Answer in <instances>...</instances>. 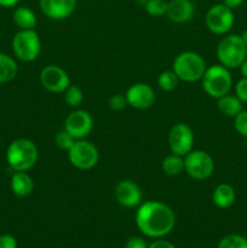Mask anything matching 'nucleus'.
<instances>
[{
    "instance_id": "1",
    "label": "nucleus",
    "mask_w": 247,
    "mask_h": 248,
    "mask_svg": "<svg viewBox=\"0 0 247 248\" xmlns=\"http://www.w3.org/2000/svg\"><path fill=\"white\" fill-rule=\"evenodd\" d=\"M136 224L145 236L161 239L173 230L176 216L166 203L160 201H145L138 206Z\"/></svg>"
},
{
    "instance_id": "2",
    "label": "nucleus",
    "mask_w": 247,
    "mask_h": 248,
    "mask_svg": "<svg viewBox=\"0 0 247 248\" xmlns=\"http://www.w3.org/2000/svg\"><path fill=\"white\" fill-rule=\"evenodd\" d=\"M38 147L27 138H17L7 147L6 161L15 172H27L38 162Z\"/></svg>"
},
{
    "instance_id": "3",
    "label": "nucleus",
    "mask_w": 247,
    "mask_h": 248,
    "mask_svg": "<svg viewBox=\"0 0 247 248\" xmlns=\"http://www.w3.org/2000/svg\"><path fill=\"white\" fill-rule=\"evenodd\" d=\"M206 62L199 53L194 51H184L179 53L173 61L172 70L176 73L179 80L184 82H196L202 79L205 74Z\"/></svg>"
},
{
    "instance_id": "4",
    "label": "nucleus",
    "mask_w": 247,
    "mask_h": 248,
    "mask_svg": "<svg viewBox=\"0 0 247 248\" xmlns=\"http://www.w3.org/2000/svg\"><path fill=\"white\" fill-rule=\"evenodd\" d=\"M217 58L222 65L228 69L240 68L247 58V46L241 35L230 34L224 36L217 46Z\"/></svg>"
},
{
    "instance_id": "5",
    "label": "nucleus",
    "mask_w": 247,
    "mask_h": 248,
    "mask_svg": "<svg viewBox=\"0 0 247 248\" xmlns=\"http://www.w3.org/2000/svg\"><path fill=\"white\" fill-rule=\"evenodd\" d=\"M201 84L208 96L218 99L229 93L232 86V78L228 68L222 64H215L206 69Z\"/></svg>"
},
{
    "instance_id": "6",
    "label": "nucleus",
    "mask_w": 247,
    "mask_h": 248,
    "mask_svg": "<svg viewBox=\"0 0 247 248\" xmlns=\"http://www.w3.org/2000/svg\"><path fill=\"white\" fill-rule=\"evenodd\" d=\"M12 51L17 60L22 62H33L39 57L41 41L35 29L19 31L12 39Z\"/></svg>"
},
{
    "instance_id": "7",
    "label": "nucleus",
    "mask_w": 247,
    "mask_h": 248,
    "mask_svg": "<svg viewBox=\"0 0 247 248\" xmlns=\"http://www.w3.org/2000/svg\"><path fill=\"white\" fill-rule=\"evenodd\" d=\"M215 171V161L205 150H191L184 156V172L195 181L210 178Z\"/></svg>"
},
{
    "instance_id": "8",
    "label": "nucleus",
    "mask_w": 247,
    "mask_h": 248,
    "mask_svg": "<svg viewBox=\"0 0 247 248\" xmlns=\"http://www.w3.org/2000/svg\"><path fill=\"white\" fill-rule=\"evenodd\" d=\"M69 162L77 170L87 171L93 169L99 160L98 149L91 142L77 140L73 147L68 150Z\"/></svg>"
},
{
    "instance_id": "9",
    "label": "nucleus",
    "mask_w": 247,
    "mask_h": 248,
    "mask_svg": "<svg viewBox=\"0 0 247 248\" xmlns=\"http://www.w3.org/2000/svg\"><path fill=\"white\" fill-rule=\"evenodd\" d=\"M234 12L224 4H216L211 7L205 16V23L208 31L216 35L229 33L234 26Z\"/></svg>"
},
{
    "instance_id": "10",
    "label": "nucleus",
    "mask_w": 247,
    "mask_h": 248,
    "mask_svg": "<svg viewBox=\"0 0 247 248\" xmlns=\"http://www.w3.org/2000/svg\"><path fill=\"white\" fill-rule=\"evenodd\" d=\"M40 82L45 90L52 93H63L70 86V78L62 67L48 64L40 72Z\"/></svg>"
},
{
    "instance_id": "11",
    "label": "nucleus",
    "mask_w": 247,
    "mask_h": 248,
    "mask_svg": "<svg viewBox=\"0 0 247 248\" xmlns=\"http://www.w3.org/2000/svg\"><path fill=\"white\" fill-rule=\"evenodd\" d=\"M169 147L173 154L185 156L194 147L193 130L186 124H176L169 133Z\"/></svg>"
},
{
    "instance_id": "12",
    "label": "nucleus",
    "mask_w": 247,
    "mask_h": 248,
    "mask_svg": "<svg viewBox=\"0 0 247 248\" xmlns=\"http://www.w3.org/2000/svg\"><path fill=\"white\" fill-rule=\"evenodd\" d=\"M93 128V119L86 110L77 109L67 116L64 121V130L75 140H84Z\"/></svg>"
},
{
    "instance_id": "13",
    "label": "nucleus",
    "mask_w": 247,
    "mask_h": 248,
    "mask_svg": "<svg viewBox=\"0 0 247 248\" xmlns=\"http://www.w3.org/2000/svg\"><path fill=\"white\" fill-rule=\"evenodd\" d=\"M127 104L138 110L150 108L155 102V91L147 82H136L131 85L125 93Z\"/></svg>"
},
{
    "instance_id": "14",
    "label": "nucleus",
    "mask_w": 247,
    "mask_h": 248,
    "mask_svg": "<svg viewBox=\"0 0 247 248\" xmlns=\"http://www.w3.org/2000/svg\"><path fill=\"white\" fill-rule=\"evenodd\" d=\"M114 198L119 205L127 208L137 207L142 201V191L137 183L130 179L118 182L114 188Z\"/></svg>"
},
{
    "instance_id": "15",
    "label": "nucleus",
    "mask_w": 247,
    "mask_h": 248,
    "mask_svg": "<svg viewBox=\"0 0 247 248\" xmlns=\"http://www.w3.org/2000/svg\"><path fill=\"white\" fill-rule=\"evenodd\" d=\"M39 6L46 17L61 21L72 16L77 6V0H39Z\"/></svg>"
},
{
    "instance_id": "16",
    "label": "nucleus",
    "mask_w": 247,
    "mask_h": 248,
    "mask_svg": "<svg viewBox=\"0 0 247 248\" xmlns=\"http://www.w3.org/2000/svg\"><path fill=\"white\" fill-rule=\"evenodd\" d=\"M195 12L191 0H170L167 1L166 16L174 23H185L190 21Z\"/></svg>"
},
{
    "instance_id": "17",
    "label": "nucleus",
    "mask_w": 247,
    "mask_h": 248,
    "mask_svg": "<svg viewBox=\"0 0 247 248\" xmlns=\"http://www.w3.org/2000/svg\"><path fill=\"white\" fill-rule=\"evenodd\" d=\"M236 194L235 189L228 183H220L213 189L212 201L218 208H229L234 205Z\"/></svg>"
},
{
    "instance_id": "18",
    "label": "nucleus",
    "mask_w": 247,
    "mask_h": 248,
    "mask_svg": "<svg viewBox=\"0 0 247 248\" xmlns=\"http://www.w3.org/2000/svg\"><path fill=\"white\" fill-rule=\"evenodd\" d=\"M11 190L19 198L29 196L34 190V181L27 172H15L11 177Z\"/></svg>"
},
{
    "instance_id": "19",
    "label": "nucleus",
    "mask_w": 247,
    "mask_h": 248,
    "mask_svg": "<svg viewBox=\"0 0 247 248\" xmlns=\"http://www.w3.org/2000/svg\"><path fill=\"white\" fill-rule=\"evenodd\" d=\"M12 19H14V23L19 28V31L34 29L36 26V22H38L33 10L26 6L17 7L14 11Z\"/></svg>"
},
{
    "instance_id": "20",
    "label": "nucleus",
    "mask_w": 247,
    "mask_h": 248,
    "mask_svg": "<svg viewBox=\"0 0 247 248\" xmlns=\"http://www.w3.org/2000/svg\"><path fill=\"white\" fill-rule=\"evenodd\" d=\"M217 107L220 113L228 118H235L242 110V102L232 94H225L217 99Z\"/></svg>"
},
{
    "instance_id": "21",
    "label": "nucleus",
    "mask_w": 247,
    "mask_h": 248,
    "mask_svg": "<svg viewBox=\"0 0 247 248\" xmlns=\"http://www.w3.org/2000/svg\"><path fill=\"white\" fill-rule=\"evenodd\" d=\"M18 73V65L15 58L0 52V84H6L15 79Z\"/></svg>"
},
{
    "instance_id": "22",
    "label": "nucleus",
    "mask_w": 247,
    "mask_h": 248,
    "mask_svg": "<svg viewBox=\"0 0 247 248\" xmlns=\"http://www.w3.org/2000/svg\"><path fill=\"white\" fill-rule=\"evenodd\" d=\"M162 171L167 174V176H178L182 172H184V156L177 155L172 153L171 155L165 157L162 160Z\"/></svg>"
},
{
    "instance_id": "23",
    "label": "nucleus",
    "mask_w": 247,
    "mask_h": 248,
    "mask_svg": "<svg viewBox=\"0 0 247 248\" xmlns=\"http://www.w3.org/2000/svg\"><path fill=\"white\" fill-rule=\"evenodd\" d=\"M179 78L177 77L173 70H165L157 77V85L162 91L171 92L176 90V87L179 84Z\"/></svg>"
},
{
    "instance_id": "24",
    "label": "nucleus",
    "mask_w": 247,
    "mask_h": 248,
    "mask_svg": "<svg viewBox=\"0 0 247 248\" xmlns=\"http://www.w3.org/2000/svg\"><path fill=\"white\" fill-rule=\"evenodd\" d=\"M64 101L72 108H77L84 101V92L77 85H70L64 92Z\"/></svg>"
},
{
    "instance_id": "25",
    "label": "nucleus",
    "mask_w": 247,
    "mask_h": 248,
    "mask_svg": "<svg viewBox=\"0 0 247 248\" xmlns=\"http://www.w3.org/2000/svg\"><path fill=\"white\" fill-rule=\"evenodd\" d=\"M217 248H247V239L237 234H230L223 237Z\"/></svg>"
},
{
    "instance_id": "26",
    "label": "nucleus",
    "mask_w": 247,
    "mask_h": 248,
    "mask_svg": "<svg viewBox=\"0 0 247 248\" xmlns=\"http://www.w3.org/2000/svg\"><path fill=\"white\" fill-rule=\"evenodd\" d=\"M144 9L148 15L153 17H161L164 15L166 16L167 1L166 0H149L144 5Z\"/></svg>"
},
{
    "instance_id": "27",
    "label": "nucleus",
    "mask_w": 247,
    "mask_h": 248,
    "mask_svg": "<svg viewBox=\"0 0 247 248\" xmlns=\"http://www.w3.org/2000/svg\"><path fill=\"white\" fill-rule=\"evenodd\" d=\"M75 140H75L70 133H68L65 130L60 131V132H57V135L55 136V144L57 145L61 150H64V152H68V150L73 147Z\"/></svg>"
},
{
    "instance_id": "28",
    "label": "nucleus",
    "mask_w": 247,
    "mask_h": 248,
    "mask_svg": "<svg viewBox=\"0 0 247 248\" xmlns=\"http://www.w3.org/2000/svg\"><path fill=\"white\" fill-rule=\"evenodd\" d=\"M234 127L240 136L247 138V110H244V109H242V110L235 116Z\"/></svg>"
},
{
    "instance_id": "29",
    "label": "nucleus",
    "mask_w": 247,
    "mask_h": 248,
    "mask_svg": "<svg viewBox=\"0 0 247 248\" xmlns=\"http://www.w3.org/2000/svg\"><path fill=\"white\" fill-rule=\"evenodd\" d=\"M127 106V99H126L125 94L115 93L109 98V107H110L111 110L120 111L125 109Z\"/></svg>"
},
{
    "instance_id": "30",
    "label": "nucleus",
    "mask_w": 247,
    "mask_h": 248,
    "mask_svg": "<svg viewBox=\"0 0 247 248\" xmlns=\"http://www.w3.org/2000/svg\"><path fill=\"white\" fill-rule=\"evenodd\" d=\"M235 96L242 102L247 103V78H242L235 85Z\"/></svg>"
},
{
    "instance_id": "31",
    "label": "nucleus",
    "mask_w": 247,
    "mask_h": 248,
    "mask_svg": "<svg viewBox=\"0 0 247 248\" xmlns=\"http://www.w3.org/2000/svg\"><path fill=\"white\" fill-rule=\"evenodd\" d=\"M0 248H17V241L12 235H0Z\"/></svg>"
},
{
    "instance_id": "32",
    "label": "nucleus",
    "mask_w": 247,
    "mask_h": 248,
    "mask_svg": "<svg viewBox=\"0 0 247 248\" xmlns=\"http://www.w3.org/2000/svg\"><path fill=\"white\" fill-rule=\"evenodd\" d=\"M125 248H148V245L140 237H131L126 242Z\"/></svg>"
},
{
    "instance_id": "33",
    "label": "nucleus",
    "mask_w": 247,
    "mask_h": 248,
    "mask_svg": "<svg viewBox=\"0 0 247 248\" xmlns=\"http://www.w3.org/2000/svg\"><path fill=\"white\" fill-rule=\"evenodd\" d=\"M148 248H176V246L167 240H162L161 237V239H156L152 244L148 245Z\"/></svg>"
},
{
    "instance_id": "34",
    "label": "nucleus",
    "mask_w": 247,
    "mask_h": 248,
    "mask_svg": "<svg viewBox=\"0 0 247 248\" xmlns=\"http://www.w3.org/2000/svg\"><path fill=\"white\" fill-rule=\"evenodd\" d=\"M245 0H223V4L225 5V6H228L229 9L232 10H235L237 9V7L241 6L242 4H244Z\"/></svg>"
},
{
    "instance_id": "35",
    "label": "nucleus",
    "mask_w": 247,
    "mask_h": 248,
    "mask_svg": "<svg viewBox=\"0 0 247 248\" xmlns=\"http://www.w3.org/2000/svg\"><path fill=\"white\" fill-rule=\"evenodd\" d=\"M19 2V0H0L1 7H14Z\"/></svg>"
},
{
    "instance_id": "36",
    "label": "nucleus",
    "mask_w": 247,
    "mask_h": 248,
    "mask_svg": "<svg viewBox=\"0 0 247 248\" xmlns=\"http://www.w3.org/2000/svg\"><path fill=\"white\" fill-rule=\"evenodd\" d=\"M240 72H241L242 77L247 78V58L242 62V64L240 65Z\"/></svg>"
},
{
    "instance_id": "37",
    "label": "nucleus",
    "mask_w": 247,
    "mask_h": 248,
    "mask_svg": "<svg viewBox=\"0 0 247 248\" xmlns=\"http://www.w3.org/2000/svg\"><path fill=\"white\" fill-rule=\"evenodd\" d=\"M241 39H242V40H244L245 45L247 46V29H245V31H242V34H241Z\"/></svg>"
},
{
    "instance_id": "38",
    "label": "nucleus",
    "mask_w": 247,
    "mask_h": 248,
    "mask_svg": "<svg viewBox=\"0 0 247 248\" xmlns=\"http://www.w3.org/2000/svg\"><path fill=\"white\" fill-rule=\"evenodd\" d=\"M148 1H149V0H136V2H137V4H139V5H142V6H144V5L147 4Z\"/></svg>"
}]
</instances>
